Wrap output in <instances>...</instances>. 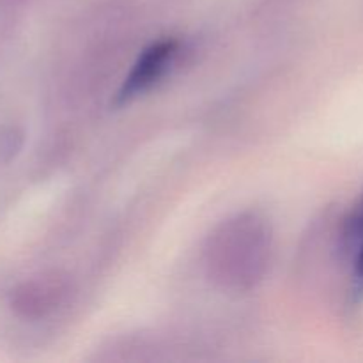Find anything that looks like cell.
<instances>
[{
  "mask_svg": "<svg viewBox=\"0 0 363 363\" xmlns=\"http://www.w3.org/2000/svg\"><path fill=\"white\" fill-rule=\"evenodd\" d=\"M177 53V43L172 39L158 41L144 50L138 57L137 64L133 66L131 73L128 74L126 82L123 84L121 91L117 92L116 103H126L135 96L142 94L149 87L156 84L165 74L169 66L172 64Z\"/></svg>",
  "mask_w": 363,
  "mask_h": 363,
  "instance_id": "obj_1",
  "label": "cell"
},
{
  "mask_svg": "<svg viewBox=\"0 0 363 363\" xmlns=\"http://www.w3.org/2000/svg\"><path fill=\"white\" fill-rule=\"evenodd\" d=\"M18 133L13 130H4L0 133V158L9 160L18 151Z\"/></svg>",
  "mask_w": 363,
  "mask_h": 363,
  "instance_id": "obj_2",
  "label": "cell"
},
{
  "mask_svg": "<svg viewBox=\"0 0 363 363\" xmlns=\"http://www.w3.org/2000/svg\"><path fill=\"white\" fill-rule=\"evenodd\" d=\"M346 234L351 240H360V238H363V204L358 206L353 211V215L350 216V220H347Z\"/></svg>",
  "mask_w": 363,
  "mask_h": 363,
  "instance_id": "obj_3",
  "label": "cell"
},
{
  "mask_svg": "<svg viewBox=\"0 0 363 363\" xmlns=\"http://www.w3.org/2000/svg\"><path fill=\"white\" fill-rule=\"evenodd\" d=\"M357 282H358V287L363 289V248L360 250V254H358V259H357Z\"/></svg>",
  "mask_w": 363,
  "mask_h": 363,
  "instance_id": "obj_4",
  "label": "cell"
}]
</instances>
